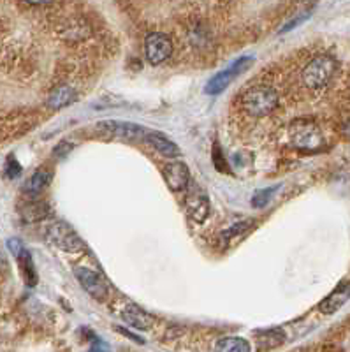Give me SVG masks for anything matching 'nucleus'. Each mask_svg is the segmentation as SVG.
Segmentation results:
<instances>
[{
	"instance_id": "nucleus-1",
	"label": "nucleus",
	"mask_w": 350,
	"mask_h": 352,
	"mask_svg": "<svg viewBox=\"0 0 350 352\" xmlns=\"http://www.w3.org/2000/svg\"><path fill=\"white\" fill-rule=\"evenodd\" d=\"M338 69V64L334 60L333 56L329 55H320L315 56L314 60L305 67L303 71V81L311 90H318L324 88L331 80H333L334 72Z\"/></svg>"
},
{
	"instance_id": "nucleus-2",
	"label": "nucleus",
	"mask_w": 350,
	"mask_h": 352,
	"mask_svg": "<svg viewBox=\"0 0 350 352\" xmlns=\"http://www.w3.org/2000/svg\"><path fill=\"white\" fill-rule=\"evenodd\" d=\"M245 111L252 116H264L271 113L278 104V96L270 87H254L250 88L241 99Z\"/></svg>"
},
{
	"instance_id": "nucleus-3",
	"label": "nucleus",
	"mask_w": 350,
	"mask_h": 352,
	"mask_svg": "<svg viewBox=\"0 0 350 352\" xmlns=\"http://www.w3.org/2000/svg\"><path fill=\"white\" fill-rule=\"evenodd\" d=\"M44 238L64 252H81L85 248L80 236L65 222H60V220L50 222L44 228Z\"/></svg>"
},
{
	"instance_id": "nucleus-4",
	"label": "nucleus",
	"mask_w": 350,
	"mask_h": 352,
	"mask_svg": "<svg viewBox=\"0 0 350 352\" xmlns=\"http://www.w3.org/2000/svg\"><path fill=\"white\" fill-rule=\"evenodd\" d=\"M252 62H254L252 56H241V58H238L234 64H231L227 69H223L222 72H219L217 76L211 78V80L208 81L206 88H204L208 96H219L220 92H223V90H226L241 72H245L250 67Z\"/></svg>"
},
{
	"instance_id": "nucleus-5",
	"label": "nucleus",
	"mask_w": 350,
	"mask_h": 352,
	"mask_svg": "<svg viewBox=\"0 0 350 352\" xmlns=\"http://www.w3.org/2000/svg\"><path fill=\"white\" fill-rule=\"evenodd\" d=\"M96 129L106 136L118 138V140L125 141H144L146 140V129L143 125L131 124V122H99L96 125Z\"/></svg>"
},
{
	"instance_id": "nucleus-6",
	"label": "nucleus",
	"mask_w": 350,
	"mask_h": 352,
	"mask_svg": "<svg viewBox=\"0 0 350 352\" xmlns=\"http://www.w3.org/2000/svg\"><path fill=\"white\" fill-rule=\"evenodd\" d=\"M187 196H185V206H187V213L190 215V219L197 224H203L204 220L210 215V199H208V194L199 184L192 182L190 185H187Z\"/></svg>"
},
{
	"instance_id": "nucleus-7",
	"label": "nucleus",
	"mask_w": 350,
	"mask_h": 352,
	"mask_svg": "<svg viewBox=\"0 0 350 352\" xmlns=\"http://www.w3.org/2000/svg\"><path fill=\"white\" fill-rule=\"evenodd\" d=\"M173 43L166 34L153 32L144 41V55L151 65H160L171 56Z\"/></svg>"
},
{
	"instance_id": "nucleus-8",
	"label": "nucleus",
	"mask_w": 350,
	"mask_h": 352,
	"mask_svg": "<svg viewBox=\"0 0 350 352\" xmlns=\"http://www.w3.org/2000/svg\"><path fill=\"white\" fill-rule=\"evenodd\" d=\"M8 247L11 250V254L17 257L18 264H20V270H21V275H23V280L28 287H34L37 284V272H36V266H34V261L30 252H28L25 245L21 243L18 238H11L8 241Z\"/></svg>"
},
{
	"instance_id": "nucleus-9",
	"label": "nucleus",
	"mask_w": 350,
	"mask_h": 352,
	"mask_svg": "<svg viewBox=\"0 0 350 352\" xmlns=\"http://www.w3.org/2000/svg\"><path fill=\"white\" fill-rule=\"evenodd\" d=\"M74 275L76 278H78V282L81 284V287H83L90 296H94L99 301L108 298V285H106V282L100 278L99 273L92 272V270L88 268H76Z\"/></svg>"
},
{
	"instance_id": "nucleus-10",
	"label": "nucleus",
	"mask_w": 350,
	"mask_h": 352,
	"mask_svg": "<svg viewBox=\"0 0 350 352\" xmlns=\"http://www.w3.org/2000/svg\"><path fill=\"white\" fill-rule=\"evenodd\" d=\"M292 143L301 150H315L320 144V132L307 122H296L291 129Z\"/></svg>"
},
{
	"instance_id": "nucleus-11",
	"label": "nucleus",
	"mask_w": 350,
	"mask_h": 352,
	"mask_svg": "<svg viewBox=\"0 0 350 352\" xmlns=\"http://www.w3.org/2000/svg\"><path fill=\"white\" fill-rule=\"evenodd\" d=\"M164 178H166L167 187L179 192L184 190L188 184H190V173L184 162H171L164 168Z\"/></svg>"
},
{
	"instance_id": "nucleus-12",
	"label": "nucleus",
	"mask_w": 350,
	"mask_h": 352,
	"mask_svg": "<svg viewBox=\"0 0 350 352\" xmlns=\"http://www.w3.org/2000/svg\"><path fill=\"white\" fill-rule=\"evenodd\" d=\"M349 298H350V285L340 284L338 287L331 292L329 296L324 298V300L320 301V305H318V310H320L322 314H326V316H331V314L338 312L340 308H342L343 305L349 301Z\"/></svg>"
},
{
	"instance_id": "nucleus-13",
	"label": "nucleus",
	"mask_w": 350,
	"mask_h": 352,
	"mask_svg": "<svg viewBox=\"0 0 350 352\" xmlns=\"http://www.w3.org/2000/svg\"><path fill=\"white\" fill-rule=\"evenodd\" d=\"M122 317H124V320L131 328L141 329V331H146L153 324V319L144 312L143 308L138 307V305H127L122 310Z\"/></svg>"
},
{
	"instance_id": "nucleus-14",
	"label": "nucleus",
	"mask_w": 350,
	"mask_h": 352,
	"mask_svg": "<svg viewBox=\"0 0 350 352\" xmlns=\"http://www.w3.org/2000/svg\"><path fill=\"white\" fill-rule=\"evenodd\" d=\"M146 143H150L153 148L159 153H162L164 157H178L179 148L173 143L169 138H166L160 132H146Z\"/></svg>"
},
{
	"instance_id": "nucleus-15",
	"label": "nucleus",
	"mask_w": 350,
	"mask_h": 352,
	"mask_svg": "<svg viewBox=\"0 0 350 352\" xmlns=\"http://www.w3.org/2000/svg\"><path fill=\"white\" fill-rule=\"evenodd\" d=\"M76 100V90L72 87H56L48 97V106L52 109H62L65 106L72 104Z\"/></svg>"
},
{
	"instance_id": "nucleus-16",
	"label": "nucleus",
	"mask_w": 350,
	"mask_h": 352,
	"mask_svg": "<svg viewBox=\"0 0 350 352\" xmlns=\"http://www.w3.org/2000/svg\"><path fill=\"white\" fill-rule=\"evenodd\" d=\"M50 182H52V173L46 171V169H39V171L34 173L27 182H25L23 192L28 194V196H37L48 187Z\"/></svg>"
},
{
	"instance_id": "nucleus-17",
	"label": "nucleus",
	"mask_w": 350,
	"mask_h": 352,
	"mask_svg": "<svg viewBox=\"0 0 350 352\" xmlns=\"http://www.w3.org/2000/svg\"><path fill=\"white\" fill-rule=\"evenodd\" d=\"M50 212V206L46 203H41V201H32V203H27L21 210V217H23L27 222H39V220L46 219Z\"/></svg>"
},
{
	"instance_id": "nucleus-18",
	"label": "nucleus",
	"mask_w": 350,
	"mask_h": 352,
	"mask_svg": "<svg viewBox=\"0 0 350 352\" xmlns=\"http://www.w3.org/2000/svg\"><path fill=\"white\" fill-rule=\"evenodd\" d=\"M215 349L222 352H248L250 351V344L241 336H223L217 342Z\"/></svg>"
},
{
	"instance_id": "nucleus-19",
	"label": "nucleus",
	"mask_w": 350,
	"mask_h": 352,
	"mask_svg": "<svg viewBox=\"0 0 350 352\" xmlns=\"http://www.w3.org/2000/svg\"><path fill=\"white\" fill-rule=\"evenodd\" d=\"M259 345L263 349H273L278 347L285 342V333L282 331L280 328H271V329H264V331H259Z\"/></svg>"
},
{
	"instance_id": "nucleus-20",
	"label": "nucleus",
	"mask_w": 350,
	"mask_h": 352,
	"mask_svg": "<svg viewBox=\"0 0 350 352\" xmlns=\"http://www.w3.org/2000/svg\"><path fill=\"white\" fill-rule=\"evenodd\" d=\"M273 192H275V188H266V190H259V192L254 196V199H252V204H254L255 208H263L264 204H267V201L271 199Z\"/></svg>"
},
{
	"instance_id": "nucleus-21",
	"label": "nucleus",
	"mask_w": 350,
	"mask_h": 352,
	"mask_svg": "<svg viewBox=\"0 0 350 352\" xmlns=\"http://www.w3.org/2000/svg\"><path fill=\"white\" fill-rule=\"evenodd\" d=\"M248 226H250V222H239V224L231 226V228L227 229V231H223L222 236L226 238L227 241H231L236 234H239V232H243V231H247Z\"/></svg>"
},
{
	"instance_id": "nucleus-22",
	"label": "nucleus",
	"mask_w": 350,
	"mask_h": 352,
	"mask_svg": "<svg viewBox=\"0 0 350 352\" xmlns=\"http://www.w3.org/2000/svg\"><path fill=\"white\" fill-rule=\"evenodd\" d=\"M213 162H215V168L219 171H227V164L226 160H223L222 150H220L219 144H213Z\"/></svg>"
},
{
	"instance_id": "nucleus-23",
	"label": "nucleus",
	"mask_w": 350,
	"mask_h": 352,
	"mask_svg": "<svg viewBox=\"0 0 350 352\" xmlns=\"http://www.w3.org/2000/svg\"><path fill=\"white\" fill-rule=\"evenodd\" d=\"M6 171H8L9 178H17V176H20L21 166H20V162H18V160L14 159L12 155L8 159V168H6Z\"/></svg>"
},
{
	"instance_id": "nucleus-24",
	"label": "nucleus",
	"mask_w": 350,
	"mask_h": 352,
	"mask_svg": "<svg viewBox=\"0 0 350 352\" xmlns=\"http://www.w3.org/2000/svg\"><path fill=\"white\" fill-rule=\"evenodd\" d=\"M308 14H310V12H305V14H301V16H298L296 18V20H292V21H289V23L285 25V27L282 28V32H289V30H292V28L294 27H298L299 23H301V21H305L308 18Z\"/></svg>"
},
{
	"instance_id": "nucleus-25",
	"label": "nucleus",
	"mask_w": 350,
	"mask_h": 352,
	"mask_svg": "<svg viewBox=\"0 0 350 352\" xmlns=\"http://www.w3.org/2000/svg\"><path fill=\"white\" fill-rule=\"evenodd\" d=\"M71 148H72V144H69V143L67 144H65V143L58 144V146L55 148V155H58V157L65 155V153L71 152Z\"/></svg>"
},
{
	"instance_id": "nucleus-26",
	"label": "nucleus",
	"mask_w": 350,
	"mask_h": 352,
	"mask_svg": "<svg viewBox=\"0 0 350 352\" xmlns=\"http://www.w3.org/2000/svg\"><path fill=\"white\" fill-rule=\"evenodd\" d=\"M116 331H120L122 333V335H125V336H129V338H131V340H134V342H138V344H144V340L143 338H140V336H135V335H132L131 331H127V329H122V328H116Z\"/></svg>"
},
{
	"instance_id": "nucleus-27",
	"label": "nucleus",
	"mask_w": 350,
	"mask_h": 352,
	"mask_svg": "<svg viewBox=\"0 0 350 352\" xmlns=\"http://www.w3.org/2000/svg\"><path fill=\"white\" fill-rule=\"evenodd\" d=\"M25 2L30 6H48V4H52L53 0H25Z\"/></svg>"
},
{
	"instance_id": "nucleus-28",
	"label": "nucleus",
	"mask_w": 350,
	"mask_h": 352,
	"mask_svg": "<svg viewBox=\"0 0 350 352\" xmlns=\"http://www.w3.org/2000/svg\"><path fill=\"white\" fill-rule=\"evenodd\" d=\"M343 134H345L347 140H350V118L343 124Z\"/></svg>"
}]
</instances>
